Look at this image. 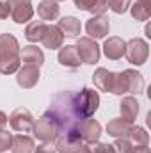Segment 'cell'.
I'll return each instance as SVG.
<instances>
[{
	"instance_id": "cell-1",
	"label": "cell",
	"mask_w": 151,
	"mask_h": 153,
	"mask_svg": "<svg viewBox=\"0 0 151 153\" xmlns=\"http://www.w3.org/2000/svg\"><path fill=\"white\" fill-rule=\"evenodd\" d=\"M20 43L13 34H0V73L13 75L20 70Z\"/></svg>"
},
{
	"instance_id": "cell-2",
	"label": "cell",
	"mask_w": 151,
	"mask_h": 153,
	"mask_svg": "<svg viewBox=\"0 0 151 153\" xmlns=\"http://www.w3.org/2000/svg\"><path fill=\"white\" fill-rule=\"evenodd\" d=\"M144 91V78L139 71L135 70H124L121 73L114 75V84H112V94L123 96L126 93H135L141 94Z\"/></svg>"
},
{
	"instance_id": "cell-3",
	"label": "cell",
	"mask_w": 151,
	"mask_h": 153,
	"mask_svg": "<svg viewBox=\"0 0 151 153\" xmlns=\"http://www.w3.org/2000/svg\"><path fill=\"white\" fill-rule=\"evenodd\" d=\"M34 137L43 141V143H53L59 135V121L50 114H44L43 117H39L38 123H34L32 126Z\"/></svg>"
},
{
	"instance_id": "cell-4",
	"label": "cell",
	"mask_w": 151,
	"mask_h": 153,
	"mask_svg": "<svg viewBox=\"0 0 151 153\" xmlns=\"http://www.w3.org/2000/svg\"><path fill=\"white\" fill-rule=\"evenodd\" d=\"M100 107V94L94 89L84 87L75 100V111L82 117H91Z\"/></svg>"
},
{
	"instance_id": "cell-5",
	"label": "cell",
	"mask_w": 151,
	"mask_h": 153,
	"mask_svg": "<svg viewBox=\"0 0 151 153\" xmlns=\"http://www.w3.org/2000/svg\"><path fill=\"white\" fill-rule=\"evenodd\" d=\"M124 55L128 59V62L135 64V66H142L146 61H148V55H150V45L141 38H133L126 43V48H124Z\"/></svg>"
},
{
	"instance_id": "cell-6",
	"label": "cell",
	"mask_w": 151,
	"mask_h": 153,
	"mask_svg": "<svg viewBox=\"0 0 151 153\" xmlns=\"http://www.w3.org/2000/svg\"><path fill=\"white\" fill-rule=\"evenodd\" d=\"M7 7L14 23H27L34 16V7L30 0H7Z\"/></svg>"
},
{
	"instance_id": "cell-7",
	"label": "cell",
	"mask_w": 151,
	"mask_h": 153,
	"mask_svg": "<svg viewBox=\"0 0 151 153\" xmlns=\"http://www.w3.org/2000/svg\"><path fill=\"white\" fill-rule=\"evenodd\" d=\"M76 52L82 62L85 64H96L100 61V46L96 45V41L91 38H78L76 41Z\"/></svg>"
},
{
	"instance_id": "cell-8",
	"label": "cell",
	"mask_w": 151,
	"mask_h": 153,
	"mask_svg": "<svg viewBox=\"0 0 151 153\" xmlns=\"http://www.w3.org/2000/svg\"><path fill=\"white\" fill-rule=\"evenodd\" d=\"M9 123H11V128L16 132H30L34 126V117H32L29 109L18 107L9 116Z\"/></svg>"
},
{
	"instance_id": "cell-9",
	"label": "cell",
	"mask_w": 151,
	"mask_h": 153,
	"mask_svg": "<svg viewBox=\"0 0 151 153\" xmlns=\"http://www.w3.org/2000/svg\"><path fill=\"white\" fill-rule=\"evenodd\" d=\"M82 139L76 132V128H71L68 130V134L64 135H57V144L55 148L61 153H80L82 150Z\"/></svg>"
},
{
	"instance_id": "cell-10",
	"label": "cell",
	"mask_w": 151,
	"mask_h": 153,
	"mask_svg": "<svg viewBox=\"0 0 151 153\" xmlns=\"http://www.w3.org/2000/svg\"><path fill=\"white\" fill-rule=\"evenodd\" d=\"M76 132H78V135H80L82 141H85L87 144H93V143H98V139L101 135V125L96 119L85 117L76 126Z\"/></svg>"
},
{
	"instance_id": "cell-11",
	"label": "cell",
	"mask_w": 151,
	"mask_h": 153,
	"mask_svg": "<svg viewBox=\"0 0 151 153\" xmlns=\"http://www.w3.org/2000/svg\"><path fill=\"white\" fill-rule=\"evenodd\" d=\"M85 30L89 34L91 39H101L105 38L110 30V22L105 14H98V16H93L91 20H87L85 23Z\"/></svg>"
},
{
	"instance_id": "cell-12",
	"label": "cell",
	"mask_w": 151,
	"mask_h": 153,
	"mask_svg": "<svg viewBox=\"0 0 151 153\" xmlns=\"http://www.w3.org/2000/svg\"><path fill=\"white\" fill-rule=\"evenodd\" d=\"M39 68L36 66H29V64H23V68L18 70V75H16V82L20 87L23 89H32L36 84L39 82Z\"/></svg>"
},
{
	"instance_id": "cell-13",
	"label": "cell",
	"mask_w": 151,
	"mask_h": 153,
	"mask_svg": "<svg viewBox=\"0 0 151 153\" xmlns=\"http://www.w3.org/2000/svg\"><path fill=\"white\" fill-rule=\"evenodd\" d=\"M20 61H21L23 64L41 68L43 62H44V53H43L41 48L34 46V45H29V46H23V48L20 50Z\"/></svg>"
},
{
	"instance_id": "cell-14",
	"label": "cell",
	"mask_w": 151,
	"mask_h": 153,
	"mask_svg": "<svg viewBox=\"0 0 151 153\" xmlns=\"http://www.w3.org/2000/svg\"><path fill=\"white\" fill-rule=\"evenodd\" d=\"M59 62L66 68H71V70H76L80 68L82 61L78 57V52H76L75 45H66V46H61L59 48V55H57Z\"/></svg>"
},
{
	"instance_id": "cell-15",
	"label": "cell",
	"mask_w": 151,
	"mask_h": 153,
	"mask_svg": "<svg viewBox=\"0 0 151 153\" xmlns=\"http://www.w3.org/2000/svg\"><path fill=\"white\" fill-rule=\"evenodd\" d=\"M124 48H126V43L121 38H117V36H112V38H109L103 43V53L110 61L121 59L124 55Z\"/></svg>"
},
{
	"instance_id": "cell-16",
	"label": "cell",
	"mask_w": 151,
	"mask_h": 153,
	"mask_svg": "<svg viewBox=\"0 0 151 153\" xmlns=\"http://www.w3.org/2000/svg\"><path fill=\"white\" fill-rule=\"evenodd\" d=\"M41 43L44 45V48L57 50V48H61L62 43H64V34L59 30L57 25H48L44 36H43V39H41Z\"/></svg>"
},
{
	"instance_id": "cell-17",
	"label": "cell",
	"mask_w": 151,
	"mask_h": 153,
	"mask_svg": "<svg viewBox=\"0 0 151 153\" xmlns=\"http://www.w3.org/2000/svg\"><path fill=\"white\" fill-rule=\"evenodd\" d=\"M114 71H109L107 68H98L93 75V82L100 91L110 93L112 91V84H114Z\"/></svg>"
},
{
	"instance_id": "cell-18",
	"label": "cell",
	"mask_w": 151,
	"mask_h": 153,
	"mask_svg": "<svg viewBox=\"0 0 151 153\" xmlns=\"http://www.w3.org/2000/svg\"><path fill=\"white\" fill-rule=\"evenodd\" d=\"M119 111H121V117L123 119H126L128 123H133L137 119V114H139V102L133 96H126V98L121 100Z\"/></svg>"
},
{
	"instance_id": "cell-19",
	"label": "cell",
	"mask_w": 151,
	"mask_h": 153,
	"mask_svg": "<svg viewBox=\"0 0 151 153\" xmlns=\"http://www.w3.org/2000/svg\"><path fill=\"white\" fill-rule=\"evenodd\" d=\"M130 128H132V123H128L123 117H115L112 121H109V125H107L109 135H112L115 139H126L130 134Z\"/></svg>"
},
{
	"instance_id": "cell-20",
	"label": "cell",
	"mask_w": 151,
	"mask_h": 153,
	"mask_svg": "<svg viewBox=\"0 0 151 153\" xmlns=\"http://www.w3.org/2000/svg\"><path fill=\"white\" fill-rule=\"evenodd\" d=\"M57 27L68 38H76L80 34V29H82L80 20H76L75 16H64V18H61L59 23H57Z\"/></svg>"
},
{
	"instance_id": "cell-21",
	"label": "cell",
	"mask_w": 151,
	"mask_h": 153,
	"mask_svg": "<svg viewBox=\"0 0 151 153\" xmlns=\"http://www.w3.org/2000/svg\"><path fill=\"white\" fill-rule=\"evenodd\" d=\"M34 141L29 135H14L11 143V152L13 153H34Z\"/></svg>"
},
{
	"instance_id": "cell-22",
	"label": "cell",
	"mask_w": 151,
	"mask_h": 153,
	"mask_svg": "<svg viewBox=\"0 0 151 153\" xmlns=\"http://www.w3.org/2000/svg\"><path fill=\"white\" fill-rule=\"evenodd\" d=\"M38 14L41 20H55L59 16V5L53 0H43L38 4Z\"/></svg>"
},
{
	"instance_id": "cell-23",
	"label": "cell",
	"mask_w": 151,
	"mask_h": 153,
	"mask_svg": "<svg viewBox=\"0 0 151 153\" xmlns=\"http://www.w3.org/2000/svg\"><path fill=\"white\" fill-rule=\"evenodd\" d=\"M46 23L44 22H30L29 25H27V29H25V38L27 41H30V43H38L43 39L44 36V32H46Z\"/></svg>"
},
{
	"instance_id": "cell-24",
	"label": "cell",
	"mask_w": 151,
	"mask_h": 153,
	"mask_svg": "<svg viewBox=\"0 0 151 153\" xmlns=\"http://www.w3.org/2000/svg\"><path fill=\"white\" fill-rule=\"evenodd\" d=\"M132 7V16L137 22H146L151 16V0H137Z\"/></svg>"
},
{
	"instance_id": "cell-25",
	"label": "cell",
	"mask_w": 151,
	"mask_h": 153,
	"mask_svg": "<svg viewBox=\"0 0 151 153\" xmlns=\"http://www.w3.org/2000/svg\"><path fill=\"white\" fill-rule=\"evenodd\" d=\"M128 139H132L135 144H148V143H150L148 132H146L142 126H133V125H132V128H130Z\"/></svg>"
},
{
	"instance_id": "cell-26",
	"label": "cell",
	"mask_w": 151,
	"mask_h": 153,
	"mask_svg": "<svg viewBox=\"0 0 151 153\" xmlns=\"http://www.w3.org/2000/svg\"><path fill=\"white\" fill-rule=\"evenodd\" d=\"M130 0H109V7L112 9L115 14H124L130 9Z\"/></svg>"
},
{
	"instance_id": "cell-27",
	"label": "cell",
	"mask_w": 151,
	"mask_h": 153,
	"mask_svg": "<svg viewBox=\"0 0 151 153\" xmlns=\"http://www.w3.org/2000/svg\"><path fill=\"white\" fill-rule=\"evenodd\" d=\"M112 148L114 153H132V143L128 139H115Z\"/></svg>"
},
{
	"instance_id": "cell-28",
	"label": "cell",
	"mask_w": 151,
	"mask_h": 153,
	"mask_svg": "<svg viewBox=\"0 0 151 153\" xmlns=\"http://www.w3.org/2000/svg\"><path fill=\"white\" fill-rule=\"evenodd\" d=\"M11 143H13V135H11L9 132L2 130V132H0V153L7 152V150L11 148Z\"/></svg>"
},
{
	"instance_id": "cell-29",
	"label": "cell",
	"mask_w": 151,
	"mask_h": 153,
	"mask_svg": "<svg viewBox=\"0 0 151 153\" xmlns=\"http://www.w3.org/2000/svg\"><path fill=\"white\" fill-rule=\"evenodd\" d=\"M107 9H109V0H96L91 13H94V16H98V14H105Z\"/></svg>"
},
{
	"instance_id": "cell-30",
	"label": "cell",
	"mask_w": 151,
	"mask_h": 153,
	"mask_svg": "<svg viewBox=\"0 0 151 153\" xmlns=\"http://www.w3.org/2000/svg\"><path fill=\"white\" fill-rule=\"evenodd\" d=\"M73 4H75L76 9H80V11H89V13H91V9L94 7L96 0H73Z\"/></svg>"
},
{
	"instance_id": "cell-31",
	"label": "cell",
	"mask_w": 151,
	"mask_h": 153,
	"mask_svg": "<svg viewBox=\"0 0 151 153\" xmlns=\"http://www.w3.org/2000/svg\"><path fill=\"white\" fill-rule=\"evenodd\" d=\"M55 152H57V148L52 143H43L38 148H34V153H55Z\"/></svg>"
},
{
	"instance_id": "cell-32",
	"label": "cell",
	"mask_w": 151,
	"mask_h": 153,
	"mask_svg": "<svg viewBox=\"0 0 151 153\" xmlns=\"http://www.w3.org/2000/svg\"><path fill=\"white\" fill-rule=\"evenodd\" d=\"M93 153H114L112 144H105V143H100L93 148Z\"/></svg>"
},
{
	"instance_id": "cell-33",
	"label": "cell",
	"mask_w": 151,
	"mask_h": 153,
	"mask_svg": "<svg viewBox=\"0 0 151 153\" xmlns=\"http://www.w3.org/2000/svg\"><path fill=\"white\" fill-rule=\"evenodd\" d=\"M132 153H151L148 144H135V148L132 146Z\"/></svg>"
},
{
	"instance_id": "cell-34",
	"label": "cell",
	"mask_w": 151,
	"mask_h": 153,
	"mask_svg": "<svg viewBox=\"0 0 151 153\" xmlns=\"http://www.w3.org/2000/svg\"><path fill=\"white\" fill-rule=\"evenodd\" d=\"M9 16V7L7 2H0V20H5Z\"/></svg>"
},
{
	"instance_id": "cell-35",
	"label": "cell",
	"mask_w": 151,
	"mask_h": 153,
	"mask_svg": "<svg viewBox=\"0 0 151 153\" xmlns=\"http://www.w3.org/2000/svg\"><path fill=\"white\" fill-rule=\"evenodd\" d=\"M7 123H9V117H7V114L0 111V132L5 128V125H7Z\"/></svg>"
},
{
	"instance_id": "cell-36",
	"label": "cell",
	"mask_w": 151,
	"mask_h": 153,
	"mask_svg": "<svg viewBox=\"0 0 151 153\" xmlns=\"http://www.w3.org/2000/svg\"><path fill=\"white\" fill-rule=\"evenodd\" d=\"M146 36H148V38H151V29H150V27H146Z\"/></svg>"
},
{
	"instance_id": "cell-37",
	"label": "cell",
	"mask_w": 151,
	"mask_h": 153,
	"mask_svg": "<svg viewBox=\"0 0 151 153\" xmlns=\"http://www.w3.org/2000/svg\"><path fill=\"white\" fill-rule=\"evenodd\" d=\"M53 2H62V0H53Z\"/></svg>"
}]
</instances>
